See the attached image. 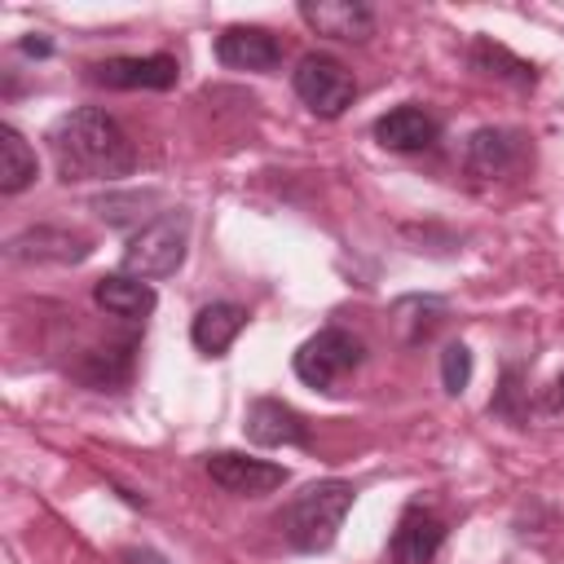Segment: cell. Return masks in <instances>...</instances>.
I'll list each match as a JSON object with an SVG mask.
<instances>
[{
  "mask_svg": "<svg viewBox=\"0 0 564 564\" xmlns=\"http://www.w3.org/2000/svg\"><path fill=\"white\" fill-rule=\"evenodd\" d=\"M247 441L251 445H264V449H278V445H308V423L300 410H291L286 401L278 397H256L247 405V423H242Z\"/></svg>",
  "mask_w": 564,
  "mask_h": 564,
  "instance_id": "cell-11",
  "label": "cell"
},
{
  "mask_svg": "<svg viewBox=\"0 0 564 564\" xmlns=\"http://www.w3.org/2000/svg\"><path fill=\"white\" fill-rule=\"evenodd\" d=\"M352 498H357V489L348 480H313L273 516V524L291 551L317 555V551L335 546L339 524L352 511Z\"/></svg>",
  "mask_w": 564,
  "mask_h": 564,
  "instance_id": "cell-2",
  "label": "cell"
},
{
  "mask_svg": "<svg viewBox=\"0 0 564 564\" xmlns=\"http://www.w3.org/2000/svg\"><path fill=\"white\" fill-rule=\"evenodd\" d=\"M132 339L128 344H115V348H93V352H84V361L75 366V375L88 383V388H97V392H119L128 379H132Z\"/></svg>",
  "mask_w": 564,
  "mask_h": 564,
  "instance_id": "cell-19",
  "label": "cell"
},
{
  "mask_svg": "<svg viewBox=\"0 0 564 564\" xmlns=\"http://www.w3.org/2000/svg\"><path fill=\"white\" fill-rule=\"evenodd\" d=\"M542 410H546V414H560V410H564V375H555V383L546 388V397H542Z\"/></svg>",
  "mask_w": 564,
  "mask_h": 564,
  "instance_id": "cell-23",
  "label": "cell"
},
{
  "mask_svg": "<svg viewBox=\"0 0 564 564\" xmlns=\"http://www.w3.org/2000/svg\"><path fill=\"white\" fill-rule=\"evenodd\" d=\"M119 564H167L159 551H150V546H123L119 551Z\"/></svg>",
  "mask_w": 564,
  "mask_h": 564,
  "instance_id": "cell-22",
  "label": "cell"
},
{
  "mask_svg": "<svg viewBox=\"0 0 564 564\" xmlns=\"http://www.w3.org/2000/svg\"><path fill=\"white\" fill-rule=\"evenodd\" d=\"M203 467L225 494H238V498H260V494H273L291 480V471L282 463L251 458V454H238V449H216V454H207Z\"/></svg>",
  "mask_w": 564,
  "mask_h": 564,
  "instance_id": "cell-7",
  "label": "cell"
},
{
  "mask_svg": "<svg viewBox=\"0 0 564 564\" xmlns=\"http://www.w3.org/2000/svg\"><path fill=\"white\" fill-rule=\"evenodd\" d=\"M436 137H441V123L423 106H397V110H388V115L375 119V141L383 150H397V154L432 150Z\"/></svg>",
  "mask_w": 564,
  "mask_h": 564,
  "instance_id": "cell-14",
  "label": "cell"
},
{
  "mask_svg": "<svg viewBox=\"0 0 564 564\" xmlns=\"http://www.w3.org/2000/svg\"><path fill=\"white\" fill-rule=\"evenodd\" d=\"M524 159V137L520 132H507V128H476L463 145V167L480 181H494V176H507L516 163Z\"/></svg>",
  "mask_w": 564,
  "mask_h": 564,
  "instance_id": "cell-12",
  "label": "cell"
},
{
  "mask_svg": "<svg viewBox=\"0 0 564 564\" xmlns=\"http://www.w3.org/2000/svg\"><path fill=\"white\" fill-rule=\"evenodd\" d=\"M185 251H189V212L172 207V212L145 220L128 238V247H123V273L128 278H141V282L167 278V273H176L185 264Z\"/></svg>",
  "mask_w": 564,
  "mask_h": 564,
  "instance_id": "cell-3",
  "label": "cell"
},
{
  "mask_svg": "<svg viewBox=\"0 0 564 564\" xmlns=\"http://www.w3.org/2000/svg\"><path fill=\"white\" fill-rule=\"evenodd\" d=\"M216 57L220 66L229 70H256V75H269L282 66V44L273 31L264 26H225L216 35Z\"/></svg>",
  "mask_w": 564,
  "mask_h": 564,
  "instance_id": "cell-9",
  "label": "cell"
},
{
  "mask_svg": "<svg viewBox=\"0 0 564 564\" xmlns=\"http://www.w3.org/2000/svg\"><path fill=\"white\" fill-rule=\"evenodd\" d=\"M467 62H471L476 75L498 79V84H511V88H533V84H538V66L524 62V57H516L507 44H498V40H489V35H476V40H471Z\"/></svg>",
  "mask_w": 564,
  "mask_h": 564,
  "instance_id": "cell-17",
  "label": "cell"
},
{
  "mask_svg": "<svg viewBox=\"0 0 564 564\" xmlns=\"http://www.w3.org/2000/svg\"><path fill=\"white\" fill-rule=\"evenodd\" d=\"M88 238L75 234V229H57V225H35V229H22L4 242V256L9 260H35V264H79L88 256Z\"/></svg>",
  "mask_w": 564,
  "mask_h": 564,
  "instance_id": "cell-10",
  "label": "cell"
},
{
  "mask_svg": "<svg viewBox=\"0 0 564 564\" xmlns=\"http://www.w3.org/2000/svg\"><path fill=\"white\" fill-rule=\"evenodd\" d=\"M93 304L106 308L110 317H123V322H145L159 304L154 286L141 282V278H128V273H106L93 282Z\"/></svg>",
  "mask_w": 564,
  "mask_h": 564,
  "instance_id": "cell-16",
  "label": "cell"
},
{
  "mask_svg": "<svg viewBox=\"0 0 564 564\" xmlns=\"http://www.w3.org/2000/svg\"><path fill=\"white\" fill-rule=\"evenodd\" d=\"M304 26L330 40H366L375 35V9L361 0H304L300 4Z\"/></svg>",
  "mask_w": 564,
  "mask_h": 564,
  "instance_id": "cell-13",
  "label": "cell"
},
{
  "mask_svg": "<svg viewBox=\"0 0 564 564\" xmlns=\"http://www.w3.org/2000/svg\"><path fill=\"white\" fill-rule=\"evenodd\" d=\"M22 53H31V57H48L53 44H48V40H22Z\"/></svg>",
  "mask_w": 564,
  "mask_h": 564,
  "instance_id": "cell-24",
  "label": "cell"
},
{
  "mask_svg": "<svg viewBox=\"0 0 564 564\" xmlns=\"http://www.w3.org/2000/svg\"><path fill=\"white\" fill-rule=\"evenodd\" d=\"M441 546H445V520H441L432 507L410 502V507L397 516V529H392V538H388L392 564H432Z\"/></svg>",
  "mask_w": 564,
  "mask_h": 564,
  "instance_id": "cell-8",
  "label": "cell"
},
{
  "mask_svg": "<svg viewBox=\"0 0 564 564\" xmlns=\"http://www.w3.org/2000/svg\"><path fill=\"white\" fill-rule=\"evenodd\" d=\"M48 150H53L57 176L66 185H75V181H119L137 167V145L128 141L119 119L106 115L101 106L66 110L48 128Z\"/></svg>",
  "mask_w": 564,
  "mask_h": 564,
  "instance_id": "cell-1",
  "label": "cell"
},
{
  "mask_svg": "<svg viewBox=\"0 0 564 564\" xmlns=\"http://www.w3.org/2000/svg\"><path fill=\"white\" fill-rule=\"evenodd\" d=\"M489 414H502V419H524V410H520V366H507L502 370V392L489 401Z\"/></svg>",
  "mask_w": 564,
  "mask_h": 564,
  "instance_id": "cell-21",
  "label": "cell"
},
{
  "mask_svg": "<svg viewBox=\"0 0 564 564\" xmlns=\"http://www.w3.org/2000/svg\"><path fill=\"white\" fill-rule=\"evenodd\" d=\"M291 88L322 119H339L352 106V97H357L352 70L339 57H330V53H304L295 62V70H291Z\"/></svg>",
  "mask_w": 564,
  "mask_h": 564,
  "instance_id": "cell-5",
  "label": "cell"
},
{
  "mask_svg": "<svg viewBox=\"0 0 564 564\" xmlns=\"http://www.w3.org/2000/svg\"><path fill=\"white\" fill-rule=\"evenodd\" d=\"M366 361V344L352 335V330H344V326H322L317 335H308L300 348H295V357H291V366H295V379L300 383H308V388H322V392H330L348 370H357Z\"/></svg>",
  "mask_w": 564,
  "mask_h": 564,
  "instance_id": "cell-4",
  "label": "cell"
},
{
  "mask_svg": "<svg viewBox=\"0 0 564 564\" xmlns=\"http://www.w3.org/2000/svg\"><path fill=\"white\" fill-rule=\"evenodd\" d=\"M242 326H247V308L234 304V300H216V304H203V308L194 313L189 339H194V348H198L203 357H225L229 344L242 335Z\"/></svg>",
  "mask_w": 564,
  "mask_h": 564,
  "instance_id": "cell-15",
  "label": "cell"
},
{
  "mask_svg": "<svg viewBox=\"0 0 564 564\" xmlns=\"http://www.w3.org/2000/svg\"><path fill=\"white\" fill-rule=\"evenodd\" d=\"M88 79L101 88H119V93H167L181 79V66L172 53H145V57H106L88 66Z\"/></svg>",
  "mask_w": 564,
  "mask_h": 564,
  "instance_id": "cell-6",
  "label": "cell"
},
{
  "mask_svg": "<svg viewBox=\"0 0 564 564\" xmlns=\"http://www.w3.org/2000/svg\"><path fill=\"white\" fill-rule=\"evenodd\" d=\"M441 383L449 397H463L471 383V348L467 344H445L441 352Z\"/></svg>",
  "mask_w": 564,
  "mask_h": 564,
  "instance_id": "cell-20",
  "label": "cell"
},
{
  "mask_svg": "<svg viewBox=\"0 0 564 564\" xmlns=\"http://www.w3.org/2000/svg\"><path fill=\"white\" fill-rule=\"evenodd\" d=\"M35 176H40L35 150L13 123H0V194H22L26 185H35Z\"/></svg>",
  "mask_w": 564,
  "mask_h": 564,
  "instance_id": "cell-18",
  "label": "cell"
}]
</instances>
